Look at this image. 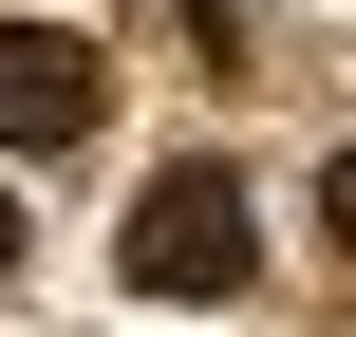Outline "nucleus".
Returning a JSON list of instances; mask_svg holds the SVG:
<instances>
[{
    "label": "nucleus",
    "instance_id": "20e7f679",
    "mask_svg": "<svg viewBox=\"0 0 356 337\" xmlns=\"http://www.w3.org/2000/svg\"><path fill=\"white\" fill-rule=\"evenodd\" d=\"M0 281H19V206H0Z\"/></svg>",
    "mask_w": 356,
    "mask_h": 337
},
{
    "label": "nucleus",
    "instance_id": "f257e3e1",
    "mask_svg": "<svg viewBox=\"0 0 356 337\" xmlns=\"http://www.w3.org/2000/svg\"><path fill=\"white\" fill-rule=\"evenodd\" d=\"M131 300H244V263H263V225H244V169L225 150H169L150 188H131Z\"/></svg>",
    "mask_w": 356,
    "mask_h": 337
},
{
    "label": "nucleus",
    "instance_id": "f03ea898",
    "mask_svg": "<svg viewBox=\"0 0 356 337\" xmlns=\"http://www.w3.org/2000/svg\"><path fill=\"white\" fill-rule=\"evenodd\" d=\"M94 94H113V75H94L75 19H0V150H75Z\"/></svg>",
    "mask_w": 356,
    "mask_h": 337
},
{
    "label": "nucleus",
    "instance_id": "7ed1b4c3",
    "mask_svg": "<svg viewBox=\"0 0 356 337\" xmlns=\"http://www.w3.org/2000/svg\"><path fill=\"white\" fill-rule=\"evenodd\" d=\"M319 206H338V244H356V150H338V169H319Z\"/></svg>",
    "mask_w": 356,
    "mask_h": 337
}]
</instances>
